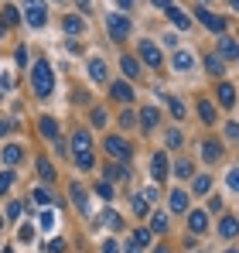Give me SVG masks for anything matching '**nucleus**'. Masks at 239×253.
<instances>
[{
	"label": "nucleus",
	"mask_w": 239,
	"mask_h": 253,
	"mask_svg": "<svg viewBox=\"0 0 239 253\" xmlns=\"http://www.w3.org/2000/svg\"><path fill=\"white\" fill-rule=\"evenodd\" d=\"M31 85H35V96H38V99H48V96H51V89H55V72H51L48 62H35V69H31Z\"/></svg>",
	"instance_id": "1"
},
{
	"label": "nucleus",
	"mask_w": 239,
	"mask_h": 253,
	"mask_svg": "<svg viewBox=\"0 0 239 253\" xmlns=\"http://www.w3.org/2000/svg\"><path fill=\"white\" fill-rule=\"evenodd\" d=\"M106 28H110V38L113 42H126L130 31H133V21L123 17V14H106Z\"/></svg>",
	"instance_id": "2"
},
{
	"label": "nucleus",
	"mask_w": 239,
	"mask_h": 253,
	"mask_svg": "<svg viewBox=\"0 0 239 253\" xmlns=\"http://www.w3.org/2000/svg\"><path fill=\"white\" fill-rule=\"evenodd\" d=\"M106 154H110L117 165H126V161L133 158V147H130L123 137H106Z\"/></svg>",
	"instance_id": "3"
},
{
	"label": "nucleus",
	"mask_w": 239,
	"mask_h": 253,
	"mask_svg": "<svg viewBox=\"0 0 239 253\" xmlns=\"http://www.w3.org/2000/svg\"><path fill=\"white\" fill-rule=\"evenodd\" d=\"M24 17H28L31 28H44V21H48V7H44V3H28V7H24Z\"/></svg>",
	"instance_id": "4"
},
{
	"label": "nucleus",
	"mask_w": 239,
	"mask_h": 253,
	"mask_svg": "<svg viewBox=\"0 0 239 253\" xmlns=\"http://www.w3.org/2000/svg\"><path fill=\"white\" fill-rule=\"evenodd\" d=\"M151 174H154V181H164V178L171 174V165H167V151H158V154L151 158Z\"/></svg>",
	"instance_id": "5"
},
{
	"label": "nucleus",
	"mask_w": 239,
	"mask_h": 253,
	"mask_svg": "<svg viewBox=\"0 0 239 253\" xmlns=\"http://www.w3.org/2000/svg\"><path fill=\"white\" fill-rule=\"evenodd\" d=\"M72 154H76V158L92 154V137H89V130H76V133H72Z\"/></svg>",
	"instance_id": "6"
},
{
	"label": "nucleus",
	"mask_w": 239,
	"mask_h": 253,
	"mask_svg": "<svg viewBox=\"0 0 239 253\" xmlns=\"http://www.w3.org/2000/svg\"><path fill=\"white\" fill-rule=\"evenodd\" d=\"M154 7H158V10H164V14H167V17L178 24V28H188V24H192V17H188V14H181V10H178L174 3H167V0H158Z\"/></svg>",
	"instance_id": "7"
},
{
	"label": "nucleus",
	"mask_w": 239,
	"mask_h": 253,
	"mask_svg": "<svg viewBox=\"0 0 239 253\" xmlns=\"http://www.w3.org/2000/svg\"><path fill=\"white\" fill-rule=\"evenodd\" d=\"M137 51H140V58H144L147 65L160 69V62H164V58H160V48H158L154 42H140V48H137Z\"/></svg>",
	"instance_id": "8"
},
{
	"label": "nucleus",
	"mask_w": 239,
	"mask_h": 253,
	"mask_svg": "<svg viewBox=\"0 0 239 253\" xmlns=\"http://www.w3.org/2000/svg\"><path fill=\"white\" fill-rule=\"evenodd\" d=\"M195 14H199V21L205 24V28H208V31H219V35L226 31V21H222V17H215L212 10H205V7H195Z\"/></svg>",
	"instance_id": "9"
},
{
	"label": "nucleus",
	"mask_w": 239,
	"mask_h": 253,
	"mask_svg": "<svg viewBox=\"0 0 239 253\" xmlns=\"http://www.w3.org/2000/svg\"><path fill=\"white\" fill-rule=\"evenodd\" d=\"M21 158H24V147H21V144H3V151H0V161H3L7 168H14Z\"/></svg>",
	"instance_id": "10"
},
{
	"label": "nucleus",
	"mask_w": 239,
	"mask_h": 253,
	"mask_svg": "<svg viewBox=\"0 0 239 253\" xmlns=\"http://www.w3.org/2000/svg\"><path fill=\"white\" fill-rule=\"evenodd\" d=\"M188 229H192V233H205V229H208V212L192 209L188 212Z\"/></svg>",
	"instance_id": "11"
},
{
	"label": "nucleus",
	"mask_w": 239,
	"mask_h": 253,
	"mask_svg": "<svg viewBox=\"0 0 239 253\" xmlns=\"http://www.w3.org/2000/svg\"><path fill=\"white\" fill-rule=\"evenodd\" d=\"M171 62H174V69H178V72H188V69H195V55H192V51H185V48H178Z\"/></svg>",
	"instance_id": "12"
},
{
	"label": "nucleus",
	"mask_w": 239,
	"mask_h": 253,
	"mask_svg": "<svg viewBox=\"0 0 239 253\" xmlns=\"http://www.w3.org/2000/svg\"><path fill=\"white\" fill-rule=\"evenodd\" d=\"M160 99L167 103V110H171V117H174V120H185V113H188V110H185V103H181L178 96H171V92H160Z\"/></svg>",
	"instance_id": "13"
},
{
	"label": "nucleus",
	"mask_w": 239,
	"mask_h": 253,
	"mask_svg": "<svg viewBox=\"0 0 239 253\" xmlns=\"http://www.w3.org/2000/svg\"><path fill=\"white\" fill-rule=\"evenodd\" d=\"M215 96H219V103H222L226 110H233V106H236V85H233V83H222Z\"/></svg>",
	"instance_id": "14"
},
{
	"label": "nucleus",
	"mask_w": 239,
	"mask_h": 253,
	"mask_svg": "<svg viewBox=\"0 0 239 253\" xmlns=\"http://www.w3.org/2000/svg\"><path fill=\"white\" fill-rule=\"evenodd\" d=\"M69 195H72V202H76V209H79V212H85V215H89V195H85V188H82L79 181H76V185L69 188Z\"/></svg>",
	"instance_id": "15"
},
{
	"label": "nucleus",
	"mask_w": 239,
	"mask_h": 253,
	"mask_svg": "<svg viewBox=\"0 0 239 253\" xmlns=\"http://www.w3.org/2000/svg\"><path fill=\"white\" fill-rule=\"evenodd\" d=\"M219 58H222V62H226V58L236 62V38H229V35L219 38Z\"/></svg>",
	"instance_id": "16"
},
{
	"label": "nucleus",
	"mask_w": 239,
	"mask_h": 253,
	"mask_svg": "<svg viewBox=\"0 0 239 253\" xmlns=\"http://www.w3.org/2000/svg\"><path fill=\"white\" fill-rule=\"evenodd\" d=\"M120 69H123L126 79H137V76H140V62H137L133 55H123V58H120Z\"/></svg>",
	"instance_id": "17"
},
{
	"label": "nucleus",
	"mask_w": 239,
	"mask_h": 253,
	"mask_svg": "<svg viewBox=\"0 0 239 253\" xmlns=\"http://www.w3.org/2000/svg\"><path fill=\"white\" fill-rule=\"evenodd\" d=\"M137 120H140V126H144V130H154V126H158V120H160V113L154 110V106H144Z\"/></svg>",
	"instance_id": "18"
},
{
	"label": "nucleus",
	"mask_w": 239,
	"mask_h": 253,
	"mask_svg": "<svg viewBox=\"0 0 239 253\" xmlns=\"http://www.w3.org/2000/svg\"><path fill=\"white\" fill-rule=\"evenodd\" d=\"M167 202H171V212H188V192H181V188H174Z\"/></svg>",
	"instance_id": "19"
},
{
	"label": "nucleus",
	"mask_w": 239,
	"mask_h": 253,
	"mask_svg": "<svg viewBox=\"0 0 239 253\" xmlns=\"http://www.w3.org/2000/svg\"><path fill=\"white\" fill-rule=\"evenodd\" d=\"M89 79L92 83H106V62L103 58H92L89 62Z\"/></svg>",
	"instance_id": "20"
},
{
	"label": "nucleus",
	"mask_w": 239,
	"mask_h": 253,
	"mask_svg": "<svg viewBox=\"0 0 239 253\" xmlns=\"http://www.w3.org/2000/svg\"><path fill=\"white\" fill-rule=\"evenodd\" d=\"M201 158H205V161H219V158H222V144H219V140H205V144H201Z\"/></svg>",
	"instance_id": "21"
},
{
	"label": "nucleus",
	"mask_w": 239,
	"mask_h": 253,
	"mask_svg": "<svg viewBox=\"0 0 239 253\" xmlns=\"http://www.w3.org/2000/svg\"><path fill=\"white\" fill-rule=\"evenodd\" d=\"M38 130H41V137H51V140H55V137H58V120H55V117H41Z\"/></svg>",
	"instance_id": "22"
},
{
	"label": "nucleus",
	"mask_w": 239,
	"mask_h": 253,
	"mask_svg": "<svg viewBox=\"0 0 239 253\" xmlns=\"http://www.w3.org/2000/svg\"><path fill=\"white\" fill-rule=\"evenodd\" d=\"M110 92H113L117 103H130V99H133V89H130L126 83H113V85H110Z\"/></svg>",
	"instance_id": "23"
},
{
	"label": "nucleus",
	"mask_w": 239,
	"mask_h": 253,
	"mask_svg": "<svg viewBox=\"0 0 239 253\" xmlns=\"http://www.w3.org/2000/svg\"><path fill=\"white\" fill-rule=\"evenodd\" d=\"M219 236H222V240H233V236H236V215H222V222H219Z\"/></svg>",
	"instance_id": "24"
},
{
	"label": "nucleus",
	"mask_w": 239,
	"mask_h": 253,
	"mask_svg": "<svg viewBox=\"0 0 239 253\" xmlns=\"http://www.w3.org/2000/svg\"><path fill=\"white\" fill-rule=\"evenodd\" d=\"M205 69H208L212 76H222V72H226V62H222V58L212 51V55H205Z\"/></svg>",
	"instance_id": "25"
},
{
	"label": "nucleus",
	"mask_w": 239,
	"mask_h": 253,
	"mask_svg": "<svg viewBox=\"0 0 239 253\" xmlns=\"http://www.w3.org/2000/svg\"><path fill=\"white\" fill-rule=\"evenodd\" d=\"M126 178H130V171L123 168V165H110V168H106V181H110V185H113V181H126Z\"/></svg>",
	"instance_id": "26"
},
{
	"label": "nucleus",
	"mask_w": 239,
	"mask_h": 253,
	"mask_svg": "<svg viewBox=\"0 0 239 253\" xmlns=\"http://www.w3.org/2000/svg\"><path fill=\"white\" fill-rule=\"evenodd\" d=\"M82 31H85L82 17H76V14H69V17H65V35H72V38H76V35H82Z\"/></svg>",
	"instance_id": "27"
},
{
	"label": "nucleus",
	"mask_w": 239,
	"mask_h": 253,
	"mask_svg": "<svg viewBox=\"0 0 239 253\" xmlns=\"http://www.w3.org/2000/svg\"><path fill=\"white\" fill-rule=\"evenodd\" d=\"M199 117H201V124H215V106L208 99H199Z\"/></svg>",
	"instance_id": "28"
},
{
	"label": "nucleus",
	"mask_w": 239,
	"mask_h": 253,
	"mask_svg": "<svg viewBox=\"0 0 239 253\" xmlns=\"http://www.w3.org/2000/svg\"><path fill=\"white\" fill-rule=\"evenodd\" d=\"M147 233H151V236H154V233H167V215H164V212H154V215H151V229H147Z\"/></svg>",
	"instance_id": "29"
},
{
	"label": "nucleus",
	"mask_w": 239,
	"mask_h": 253,
	"mask_svg": "<svg viewBox=\"0 0 239 253\" xmlns=\"http://www.w3.org/2000/svg\"><path fill=\"white\" fill-rule=\"evenodd\" d=\"M38 178L41 181H55V168H51L48 158H38Z\"/></svg>",
	"instance_id": "30"
},
{
	"label": "nucleus",
	"mask_w": 239,
	"mask_h": 253,
	"mask_svg": "<svg viewBox=\"0 0 239 253\" xmlns=\"http://www.w3.org/2000/svg\"><path fill=\"white\" fill-rule=\"evenodd\" d=\"M14 178H17V174H14V168H3V171H0V195H7V192H10Z\"/></svg>",
	"instance_id": "31"
},
{
	"label": "nucleus",
	"mask_w": 239,
	"mask_h": 253,
	"mask_svg": "<svg viewBox=\"0 0 239 253\" xmlns=\"http://www.w3.org/2000/svg\"><path fill=\"white\" fill-rule=\"evenodd\" d=\"M192 161H188V158H181V161H178V165H174V178H192Z\"/></svg>",
	"instance_id": "32"
},
{
	"label": "nucleus",
	"mask_w": 239,
	"mask_h": 253,
	"mask_svg": "<svg viewBox=\"0 0 239 253\" xmlns=\"http://www.w3.org/2000/svg\"><path fill=\"white\" fill-rule=\"evenodd\" d=\"M103 222H106L110 229H123V219H120V215H117L113 209H106V212H103Z\"/></svg>",
	"instance_id": "33"
},
{
	"label": "nucleus",
	"mask_w": 239,
	"mask_h": 253,
	"mask_svg": "<svg viewBox=\"0 0 239 253\" xmlns=\"http://www.w3.org/2000/svg\"><path fill=\"white\" fill-rule=\"evenodd\" d=\"M17 240H21V243H31V240H35V226L21 222V226H17Z\"/></svg>",
	"instance_id": "34"
},
{
	"label": "nucleus",
	"mask_w": 239,
	"mask_h": 253,
	"mask_svg": "<svg viewBox=\"0 0 239 253\" xmlns=\"http://www.w3.org/2000/svg\"><path fill=\"white\" fill-rule=\"evenodd\" d=\"M106 124H110L106 110H103V106H92V126H106Z\"/></svg>",
	"instance_id": "35"
},
{
	"label": "nucleus",
	"mask_w": 239,
	"mask_h": 253,
	"mask_svg": "<svg viewBox=\"0 0 239 253\" xmlns=\"http://www.w3.org/2000/svg\"><path fill=\"white\" fill-rule=\"evenodd\" d=\"M192 188H195V192H199V195H205V192H208V188H212V178H208V174H199V178H195V185H192Z\"/></svg>",
	"instance_id": "36"
},
{
	"label": "nucleus",
	"mask_w": 239,
	"mask_h": 253,
	"mask_svg": "<svg viewBox=\"0 0 239 253\" xmlns=\"http://www.w3.org/2000/svg\"><path fill=\"white\" fill-rule=\"evenodd\" d=\"M130 243H137V247L144 250V247L151 243V233H147V229H133V240H130Z\"/></svg>",
	"instance_id": "37"
},
{
	"label": "nucleus",
	"mask_w": 239,
	"mask_h": 253,
	"mask_svg": "<svg viewBox=\"0 0 239 253\" xmlns=\"http://www.w3.org/2000/svg\"><path fill=\"white\" fill-rule=\"evenodd\" d=\"M130 202H133V212H137V215H147V212H151V206L144 202V195H133Z\"/></svg>",
	"instance_id": "38"
},
{
	"label": "nucleus",
	"mask_w": 239,
	"mask_h": 253,
	"mask_svg": "<svg viewBox=\"0 0 239 253\" xmlns=\"http://www.w3.org/2000/svg\"><path fill=\"white\" fill-rule=\"evenodd\" d=\"M96 195L110 202V199H113V185H110V181H99V185H96Z\"/></svg>",
	"instance_id": "39"
},
{
	"label": "nucleus",
	"mask_w": 239,
	"mask_h": 253,
	"mask_svg": "<svg viewBox=\"0 0 239 253\" xmlns=\"http://www.w3.org/2000/svg\"><path fill=\"white\" fill-rule=\"evenodd\" d=\"M35 202L38 206H51V192L48 188H35Z\"/></svg>",
	"instance_id": "40"
},
{
	"label": "nucleus",
	"mask_w": 239,
	"mask_h": 253,
	"mask_svg": "<svg viewBox=\"0 0 239 253\" xmlns=\"http://www.w3.org/2000/svg\"><path fill=\"white\" fill-rule=\"evenodd\" d=\"M3 21H7V24H17V21H21L17 7H3Z\"/></svg>",
	"instance_id": "41"
},
{
	"label": "nucleus",
	"mask_w": 239,
	"mask_h": 253,
	"mask_svg": "<svg viewBox=\"0 0 239 253\" xmlns=\"http://www.w3.org/2000/svg\"><path fill=\"white\" fill-rule=\"evenodd\" d=\"M21 209H24V202H7V219H17Z\"/></svg>",
	"instance_id": "42"
},
{
	"label": "nucleus",
	"mask_w": 239,
	"mask_h": 253,
	"mask_svg": "<svg viewBox=\"0 0 239 253\" xmlns=\"http://www.w3.org/2000/svg\"><path fill=\"white\" fill-rule=\"evenodd\" d=\"M14 58H17V65H21V69H24V65L31 62V55H28V48H24V44L17 48V55H14Z\"/></svg>",
	"instance_id": "43"
},
{
	"label": "nucleus",
	"mask_w": 239,
	"mask_h": 253,
	"mask_svg": "<svg viewBox=\"0 0 239 253\" xmlns=\"http://www.w3.org/2000/svg\"><path fill=\"white\" fill-rule=\"evenodd\" d=\"M133 124H137V117H133V113L126 110V113L120 117V126H123V130H130V126H133Z\"/></svg>",
	"instance_id": "44"
},
{
	"label": "nucleus",
	"mask_w": 239,
	"mask_h": 253,
	"mask_svg": "<svg viewBox=\"0 0 239 253\" xmlns=\"http://www.w3.org/2000/svg\"><path fill=\"white\" fill-rule=\"evenodd\" d=\"M48 253H65V240H48Z\"/></svg>",
	"instance_id": "45"
},
{
	"label": "nucleus",
	"mask_w": 239,
	"mask_h": 253,
	"mask_svg": "<svg viewBox=\"0 0 239 253\" xmlns=\"http://www.w3.org/2000/svg\"><path fill=\"white\" fill-rule=\"evenodd\" d=\"M167 147H181V133L178 130H167Z\"/></svg>",
	"instance_id": "46"
},
{
	"label": "nucleus",
	"mask_w": 239,
	"mask_h": 253,
	"mask_svg": "<svg viewBox=\"0 0 239 253\" xmlns=\"http://www.w3.org/2000/svg\"><path fill=\"white\" fill-rule=\"evenodd\" d=\"M55 226V212H41V229H51Z\"/></svg>",
	"instance_id": "47"
},
{
	"label": "nucleus",
	"mask_w": 239,
	"mask_h": 253,
	"mask_svg": "<svg viewBox=\"0 0 239 253\" xmlns=\"http://www.w3.org/2000/svg\"><path fill=\"white\" fill-rule=\"evenodd\" d=\"M76 165H79L82 171H89V168H92V154H82V158H76Z\"/></svg>",
	"instance_id": "48"
},
{
	"label": "nucleus",
	"mask_w": 239,
	"mask_h": 253,
	"mask_svg": "<svg viewBox=\"0 0 239 253\" xmlns=\"http://www.w3.org/2000/svg\"><path fill=\"white\" fill-rule=\"evenodd\" d=\"M226 137H229V140H236V137H239V126H236V120H229V124H226Z\"/></svg>",
	"instance_id": "49"
},
{
	"label": "nucleus",
	"mask_w": 239,
	"mask_h": 253,
	"mask_svg": "<svg viewBox=\"0 0 239 253\" xmlns=\"http://www.w3.org/2000/svg\"><path fill=\"white\" fill-rule=\"evenodd\" d=\"M160 42L167 44V48H178V35H174V31H167V35H164V38H160Z\"/></svg>",
	"instance_id": "50"
},
{
	"label": "nucleus",
	"mask_w": 239,
	"mask_h": 253,
	"mask_svg": "<svg viewBox=\"0 0 239 253\" xmlns=\"http://www.w3.org/2000/svg\"><path fill=\"white\" fill-rule=\"evenodd\" d=\"M208 212H222V199H219V195L208 199Z\"/></svg>",
	"instance_id": "51"
},
{
	"label": "nucleus",
	"mask_w": 239,
	"mask_h": 253,
	"mask_svg": "<svg viewBox=\"0 0 239 253\" xmlns=\"http://www.w3.org/2000/svg\"><path fill=\"white\" fill-rule=\"evenodd\" d=\"M103 253H120V243H113V240H106V243H103Z\"/></svg>",
	"instance_id": "52"
},
{
	"label": "nucleus",
	"mask_w": 239,
	"mask_h": 253,
	"mask_svg": "<svg viewBox=\"0 0 239 253\" xmlns=\"http://www.w3.org/2000/svg\"><path fill=\"white\" fill-rule=\"evenodd\" d=\"M226 181H229V188H236V185H239V174H236V171H229V174H226Z\"/></svg>",
	"instance_id": "53"
},
{
	"label": "nucleus",
	"mask_w": 239,
	"mask_h": 253,
	"mask_svg": "<svg viewBox=\"0 0 239 253\" xmlns=\"http://www.w3.org/2000/svg\"><path fill=\"white\" fill-rule=\"evenodd\" d=\"M10 130H14V124H10V120H7V124H0V137H7Z\"/></svg>",
	"instance_id": "54"
},
{
	"label": "nucleus",
	"mask_w": 239,
	"mask_h": 253,
	"mask_svg": "<svg viewBox=\"0 0 239 253\" xmlns=\"http://www.w3.org/2000/svg\"><path fill=\"white\" fill-rule=\"evenodd\" d=\"M123 250H126V253H140V247H137V243H126Z\"/></svg>",
	"instance_id": "55"
},
{
	"label": "nucleus",
	"mask_w": 239,
	"mask_h": 253,
	"mask_svg": "<svg viewBox=\"0 0 239 253\" xmlns=\"http://www.w3.org/2000/svg\"><path fill=\"white\" fill-rule=\"evenodd\" d=\"M154 253H171V250H164V247H158V250H154Z\"/></svg>",
	"instance_id": "56"
},
{
	"label": "nucleus",
	"mask_w": 239,
	"mask_h": 253,
	"mask_svg": "<svg viewBox=\"0 0 239 253\" xmlns=\"http://www.w3.org/2000/svg\"><path fill=\"white\" fill-rule=\"evenodd\" d=\"M0 253H14V250H10V247H3V250H0Z\"/></svg>",
	"instance_id": "57"
},
{
	"label": "nucleus",
	"mask_w": 239,
	"mask_h": 253,
	"mask_svg": "<svg viewBox=\"0 0 239 253\" xmlns=\"http://www.w3.org/2000/svg\"><path fill=\"white\" fill-rule=\"evenodd\" d=\"M0 229H3V215H0Z\"/></svg>",
	"instance_id": "58"
},
{
	"label": "nucleus",
	"mask_w": 239,
	"mask_h": 253,
	"mask_svg": "<svg viewBox=\"0 0 239 253\" xmlns=\"http://www.w3.org/2000/svg\"><path fill=\"white\" fill-rule=\"evenodd\" d=\"M226 253H236V250H226Z\"/></svg>",
	"instance_id": "59"
},
{
	"label": "nucleus",
	"mask_w": 239,
	"mask_h": 253,
	"mask_svg": "<svg viewBox=\"0 0 239 253\" xmlns=\"http://www.w3.org/2000/svg\"><path fill=\"white\" fill-rule=\"evenodd\" d=\"M0 92H3V89H0Z\"/></svg>",
	"instance_id": "60"
}]
</instances>
